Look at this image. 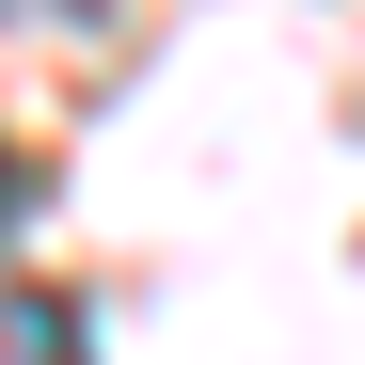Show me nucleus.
<instances>
[{"label":"nucleus","instance_id":"nucleus-3","mask_svg":"<svg viewBox=\"0 0 365 365\" xmlns=\"http://www.w3.org/2000/svg\"><path fill=\"white\" fill-rule=\"evenodd\" d=\"M48 16H64V0H48Z\"/></svg>","mask_w":365,"mask_h":365},{"label":"nucleus","instance_id":"nucleus-2","mask_svg":"<svg viewBox=\"0 0 365 365\" xmlns=\"http://www.w3.org/2000/svg\"><path fill=\"white\" fill-rule=\"evenodd\" d=\"M16 207H32V175H16V159H0V222H16Z\"/></svg>","mask_w":365,"mask_h":365},{"label":"nucleus","instance_id":"nucleus-1","mask_svg":"<svg viewBox=\"0 0 365 365\" xmlns=\"http://www.w3.org/2000/svg\"><path fill=\"white\" fill-rule=\"evenodd\" d=\"M0 365H96L80 302H64V286H0Z\"/></svg>","mask_w":365,"mask_h":365}]
</instances>
